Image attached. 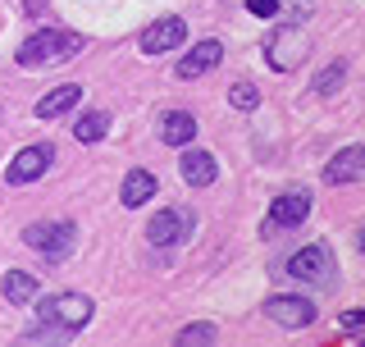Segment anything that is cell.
I'll use <instances>...</instances> for the list:
<instances>
[{
	"label": "cell",
	"mask_w": 365,
	"mask_h": 347,
	"mask_svg": "<svg viewBox=\"0 0 365 347\" xmlns=\"http://www.w3.org/2000/svg\"><path fill=\"white\" fill-rule=\"evenodd\" d=\"M155 188L160 183H155L151 169H128V178H123V188H119V201L128 206V211H142V206L155 196Z\"/></svg>",
	"instance_id": "obj_14"
},
{
	"label": "cell",
	"mask_w": 365,
	"mask_h": 347,
	"mask_svg": "<svg viewBox=\"0 0 365 347\" xmlns=\"http://www.w3.org/2000/svg\"><path fill=\"white\" fill-rule=\"evenodd\" d=\"M288 274L302 279V283H334L338 261H334V251H329V242H311V247H302L288 261Z\"/></svg>",
	"instance_id": "obj_6"
},
{
	"label": "cell",
	"mask_w": 365,
	"mask_h": 347,
	"mask_svg": "<svg viewBox=\"0 0 365 347\" xmlns=\"http://www.w3.org/2000/svg\"><path fill=\"white\" fill-rule=\"evenodd\" d=\"M356 247H361V251H365V228H361V233H356Z\"/></svg>",
	"instance_id": "obj_25"
},
{
	"label": "cell",
	"mask_w": 365,
	"mask_h": 347,
	"mask_svg": "<svg viewBox=\"0 0 365 347\" xmlns=\"http://www.w3.org/2000/svg\"><path fill=\"white\" fill-rule=\"evenodd\" d=\"M220 60H224V46H220V41H197V46H192V51L178 60L174 74H178V78H201V74H210Z\"/></svg>",
	"instance_id": "obj_13"
},
{
	"label": "cell",
	"mask_w": 365,
	"mask_h": 347,
	"mask_svg": "<svg viewBox=\"0 0 365 347\" xmlns=\"http://www.w3.org/2000/svg\"><path fill=\"white\" fill-rule=\"evenodd\" d=\"M365 178V146H342L334 151V160L324 165V183L342 188V183H361Z\"/></svg>",
	"instance_id": "obj_11"
},
{
	"label": "cell",
	"mask_w": 365,
	"mask_h": 347,
	"mask_svg": "<svg viewBox=\"0 0 365 347\" xmlns=\"http://www.w3.org/2000/svg\"><path fill=\"white\" fill-rule=\"evenodd\" d=\"M23 242L32 251H41L46 261H68L78 247V224H68V219H41V224L23 228Z\"/></svg>",
	"instance_id": "obj_2"
},
{
	"label": "cell",
	"mask_w": 365,
	"mask_h": 347,
	"mask_svg": "<svg viewBox=\"0 0 365 347\" xmlns=\"http://www.w3.org/2000/svg\"><path fill=\"white\" fill-rule=\"evenodd\" d=\"M78 51H83V37H78V32L41 28L19 46V69H55V64H68Z\"/></svg>",
	"instance_id": "obj_1"
},
{
	"label": "cell",
	"mask_w": 365,
	"mask_h": 347,
	"mask_svg": "<svg viewBox=\"0 0 365 347\" xmlns=\"http://www.w3.org/2000/svg\"><path fill=\"white\" fill-rule=\"evenodd\" d=\"M220 343V329L215 325H187L178 329V347H215Z\"/></svg>",
	"instance_id": "obj_20"
},
{
	"label": "cell",
	"mask_w": 365,
	"mask_h": 347,
	"mask_svg": "<svg viewBox=\"0 0 365 347\" xmlns=\"http://www.w3.org/2000/svg\"><path fill=\"white\" fill-rule=\"evenodd\" d=\"M192 137H197V119L187 110H169L160 119V142L165 146H192Z\"/></svg>",
	"instance_id": "obj_16"
},
{
	"label": "cell",
	"mask_w": 365,
	"mask_h": 347,
	"mask_svg": "<svg viewBox=\"0 0 365 347\" xmlns=\"http://www.w3.org/2000/svg\"><path fill=\"white\" fill-rule=\"evenodd\" d=\"M365 325V306H356V311H342V329H361Z\"/></svg>",
	"instance_id": "obj_23"
},
{
	"label": "cell",
	"mask_w": 365,
	"mask_h": 347,
	"mask_svg": "<svg viewBox=\"0 0 365 347\" xmlns=\"http://www.w3.org/2000/svg\"><path fill=\"white\" fill-rule=\"evenodd\" d=\"M265 316H269L279 329H311V325H315V302H311V297H288V293H279V297H269V302H265Z\"/></svg>",
	"instance_id": "obj_9"
},
{
	"label": "cell",
	"mask_w": 365,
	"mask_h": 347,
	"mask_svg": "<svg viewBox=\"0 0 365 347\" xmlns=\"http://www.w3.org/2000/svg\"><path fill=\"white\" fill-rule=\"evenodd\" d=\"M288 9H292L297 19H306V14H311V0H288Z\"/></svg>",
	"instance_id": "obj_24"
},
{
	"label": "cell",
	"mask_w": 365,
	"mask_h": 347,
	"mask_svg": "<svg viewBox=\"0 0 365 347\" xmlns=\"http://www.w3.org/2000/svg\"><path fill=\"white\" fill-rule=\"evenodd\" d=\"M78 101H83V87H78V83H64V87L46 91V96L37 101V119H60V114H68Z\"/></svg>",
	"instance_id": "obj_17"
},
{
	"label": "cell",
	"mask_w": 365,
	"mask_h": 347,
	"mask_svg": "<svg viewBox=\"0 0 365 347\" xmlns=\"http://www.w3.org/2000/svg\"><path fill=\"white\" fill-rule=\"evenodd\" d=\"M51 165H55V146L51 142H32V146H23V151L5 165V183H14V188H23V183H37Z\"/></svg>",
	"instance_id": "obj_7"
},
{
	"label": "cell",
	"mask_w": 365,
	"mask_h": 347,
	"mask_svg": "<svg viewBox=\"0 0 365 347\" xmlns=\"http://www.w3.org/2000/svg\"><path fill=\"white\" fill-rule=\"evenodd\" d=\"M106 133H110V114H106V110L78 114V124H73V137H78V142H101Z\"/></svg>",
	"instance_id": "obj_18"
},
{
	"label": "cell",
	"mask_w": 365,
	"mask_h": 347,
	"mask_svg": "<svg viewBox=\"0 0 365 347\" xmlns=\"http://www.w3.org/2000/svg\"><path fill=\"white\" fill-rule=\"evenodd\" d=\"M178 174L187 188H210L220 178V165H215L210 151H197V146H182V160H178Z\"/></svg>",
	"instance_id": "obj_12"
},
{
	"label": "cell",
	"mask_w": 365,
	"mask_h": 347,
	"mask_svg": "<svg viewBox=\"0 0 365 347\" xmlns=\"http://www.w3.org/2000/svg\"><path fill=\"white\" fill-rule=\"evenodd\" d=\"M247 9L256 19H274V14H279V0H247Z\"/></svg>",
	"instance_id": "obj_22"
},
{
	"label": "cell",
	"mask_w": 365,
	"mask_h": 347,
	"mask_svg": "<svg viewBox=\"0 0 365 347\" xmlns=\"http://www.w3.org/2000/svg\"><path fill=\"white\" fill-rule=\"evenodd\" d=\"M228 101H233L237 110H256V106H260V91L251 87V83H237L233 91H228Z\"/></svg>",
	"instance_id": "obj_21"
},
{
	"label": "cell",
	"mask_w": 365,
	"mask_h": 347,
	"mask_svg": "<svg viewBox=\"0 0 365 347\" xmlns=\"http://www.w3.org/2000/svg\"><path fill=\"white\" fill-rule=\"evenodd\" d=\"M192 228H197V211L192 206H169V211L151 215L146 238H151V247H178V242L192 238Z\"/></svg>",
	"instance_id": "obj_5"
},
{
	"label": "cell",
	"mask_w": 365,
	"mask_h": 347,
	"mask_svg": "<svg viewBox=\"0 0 365 347\" xmlns=\"http://www.w3.org/2000/svg\"><path fill=\"white\" fill-rule=\"evenodd\" d=\"M306 55H311V41H306V32L297 28V23H279L265 37V60H269V69H279V74H292L297 64H306Z\"/></svg>",
	"instance_id": "obj_3"
},
{
	"label": "cell",
	"mask_w": 365,
	"mask_h": 347,
	"mask_svg": "<svg viewBox=\"0 0 365 347\" xmlns=\"http://www.w3.org/2000/svg\"><path fill=\"white\" fill-rule=\"evenodd\" d=\"M0 293H5L14 306H28V302H37V297H41V279H37V274H28V270H5Z\"/></svg>",
	"instance_id": "obj_15"
},
{
	"label": "cell",
	"mask_w": 365,
	"mask_h": 347,
	"mask_svg": "<svg viewBox=\"0 0 365 347\" xmlns=\"http://www.w3.org/2000/svg\"><path fill=\"white\" fill-rule=\"evenodd\" d=\"M342 83H347V64H329V69H319V74H315V83H311V91H315V96H334V91L342 87Z\"/></svg>",
	"instance_id": "obj_19"
},
{
	"label": "cell",
	"mask_w": 365,
	"mask_h": 347,
	"mask_svg": "<svg viewBox=\"0 0 365 347\" xmlns=\"http://www.w3.org/2000/svg\"><path fill=\"white\" fill-rule=\"evenodd\" d=\"M182 41H187V23L174 19V14H169V19H155L151 28L142 32V51L146 55H169V51H178Z\"/></svg>",
	"instance_id": "obj_10"
},
{
	"label": "cell",
	"mask_w": 365,
	"mask_h": 347,
	"mask_svg": "<svg viewBox=\"0 0 365 347\" xmlns=\"http://www.w3.org/2000/svg\"><path fill=\"white\" fill-rule=\"evenodd\" d=\"M91 297L87 293H60V297H46L37 316L46 320V325H55V329H64V333H78V329H87L91 325Z\"/></svg>",
	"instance_id": "obj_4"
},
{
	"label": "cell",
	"mask_w": 365,
	"mask_h": 347,
	"mask_svg": "<svg viewBox=\"0 0 365 347\" xmlns=\"http://www.w3.org/2000/svg\"><path fill=\"white\" fill-rule=\"evenodd\" d=\"M306 215H311V192L297 188V192H283L269 201V219H265V233H279V228H297L306 224Z\"/></svg>",
	"instance_id": "obj_8"
}]
</instances>
